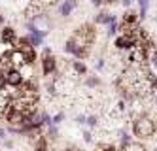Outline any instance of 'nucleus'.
Wrapping results in <instances>:
<instances>
[{
    "label": "nucleus",
    "instance_id": "obj_1",
    "mask_svg": "<svg viewBox=\"0 0 157 151\" xmlns=\"http://www.w3.org/2000/svg\"><path fill=\"white\" fill-rule=\"evenodd\" d=\"M64 53H68V55L76 57V59H83V57L89 55V45L80 43V42H78V40L72 36V38L66 40V43H64Z\"/></svg>",
    "mask_w": 157,
    "mask_h": 151
},
{
    "label": "nucleus",
    "instance_id": "obj_2",
    "mask_svg": "<svg viewBox=\"0 0 157 151\" xmlns=\"http://www.w3.org/2000/svg\"><path fill=\"white\" fill-rule=\"evenodd\" d=\"M114 45H116V49H119V51H131V49H134L138 45V40L134 36H131V34H123L121 32L119 36H116Z\"/></svg>",
    "mask_w": 157,
    "mask_h": 151
},
{
    "label": "nucleus",
    "instance_id": "obj_3",
    "mask_svg": "<svg viewBox=\"0 0 157 151\" xmlns=\"http://www.w3.org/2000/svg\"><path fill=\"white\" fill-rule=\"evenodd\" d=\"M6 83L12 89H19L25 83V76H23V72H21V68H15V66L10 68V70L6 72Z\"/></svg>",
    "mask_w": 157,
    "mask_h": 151
},
{
    "label": "nucleus",
    "instance_id": "obj_4",
    "mask_svg": "<svg viewBox=\"0 0 157 151\" xmlns=\"http://www.w3.org/2000/svg\"><path fill=\"white\" fill-rule=\"evenodd\" d=\"M57 72V59L53 57V53L42 55V74L44 76H53Z\"/></svg>",
    "mask_w": 157,
    "mask_h": 151
},
{
    "label": "nucleus",
    "instance_id": "obj_5",
    "mask_svg": "<svg viewBox=\"0 0 157 151\" xmlns=\"http://www.w3.org/2000/svg\"><path fill=\"white\" fill-rule=\"evenodd\" d=\"M17 34L12 27H4L2 32H0V42L6 43V45H17Z\"/></svg>",
    "mask_w": 157,
    "mask_h": 151
},
{
    "label": "nucleus",
    "instance_id": "obj_6",
    "mask_svg": "<svg viewBox=\"0 0 157 151\" xmlns=\"http://www.w3.org/2000/svg\"><path fill=\"white\" fill-rule=\"evenodd\" d=\"M76 6H78V0H63L59 4V15L61 17H68L76 9Z\"/></svg>",
    "mask_w": 157,
    "mask_h": 151
},
{
    "label": "nucleus",
    "instance_id": "obj_7",
    "mask_svg": "<svg viewBox=\"0 0 157 151\" xmlns=\"http://www.w3.org/2000/svg\"><path fill=\"white\" fill-rule=\"evenodd\" d=\"M114 21H117V17L114 13H108V11H98L97 17H95L97 25H104V27H108L110 23H114Z\"/></svg>",
    "mask_w": 157,
    "mask_h": 151
},
{
    "label": "nucleus",
    "instance_id": "obj_8",
    "mask_svg": "<svg viewBox=\"0 0 157 151\" xmlns=\"http://www.w3.org/2000/svg\"><path fill=\"white\" fill-rule=\"evenodd\" d=\"M138 17H140V13H136V11H132V9H127L121 23L123 25H138Z\"/></svg>",
    "mask_w": 157,
    "mask_h": 151
},
{
    "label": "nucleus",
    "instance_id": "obj_9",
    "mask_svg": "<svg viewBox=\"0 0 157 151\" xmlns=\"http://www.w3.org/2000/svg\"><path fill=\"white\" fill-rule=\"evenodd\" d=\"M48 140H49L48 136L38 134L34 138V147H32V151H48Z\"/></svg>",
    "mask_w": 157,
    "mask_h": 151
},
{
    "label": "nucleus",
    "instance_id": "obj_10",
    "mask_svg": "<svg viewBox=\"0 0 157 151\" xmlns=\"http://www.w3.org/2000/svg\"><path fill=\"white\" fill-rule=\"evenodd\" d=\"M72 70L76 76H85L87 74V66L82 61H72Z\"/></svg>",
    "mask_w": 157,
    "mask_h": 151
},
{
    "label": "nucleus",
    "instance_id": "obj_11",
    "mask_svg": "<svg viewBox=\"0 0 157 151\" xmlns=\"http://www.w3.org/2000/svg\"><path fill=\"white\" fill-rule=\"evenodd\" d=\"M98 85H100V77H97V76H89L85 79V87H89V89H97Z\"/></svg>",
    "mask_w": 157,
    "mask_h": 151
},
{
    "label": "nucleus",
    "instance_id": "obj_12",
    "mask_svg": "<svg viewBox=\"0 0 157 151\" xmlns=\"http://www.w3.org/2000/svg\"><path fill=\"white\" fill-rule=\"evenodd\" d=\"M121 151H148V149H146L140 142H134V140H132V142H131L125 149H121Z\"/></svg>",
    "mask_w": 157,
    "mask_h": 151
},
{
    "label": "nucleus",
    "instance_id": "obj_13",
    "mask_svg": "<svg viewBox=\"0 0 157 151\" xmlns=\"http://www.w3.org/2000/svg\"><path fill=\"white\" fill-rule=\"evenodd\" d=\"M138 6H140V19H144L150 8V0H138Z\"/></svg>",
    "mask_w": 157,
    "mask_h": 151
},
{
    "label": "nucleus",
    "instance_id": "obj_14",
    "mask_svg": "<svg viewBox=\"0 0 157 151\" xmlns=\"http://www.w3.org/2000/svg\"><path fill=\"white\" fill-rule=\"evenodd\" d=\"M106 28H108V30H106V32H108V36H116V34L119 32V23L114 21V23H110Z\"/></svg>",
    "mask_w": 157,
    "mask_h": 151
},
{
    "label": "nucleus",
    "instance_id": "obj_15",
    "mask_svg": "<svg viewBox=\"0 0 157 151\" xmlns=\"http://www.w3.org/2000/svg\"><path fill=\"white\" fill-rule=\"evenodd\" d=\"M85 125L89 126V129H95V126L98 125V117H97L95 113H91V115H87V123H85Z\"/></svg>",
    "mask_w": 157,
    "mask_h": 151
},
{
    "label": "nucleus",
    "instance_id": "obj_16",
    "mask_svg": "<svg viewBox=\"0 0 157 151\" xmlns=\"http://www.w3.org/2000/svg\"><path fill=\"white\" fill-rule=\"evenodd\" d=\"M57 136H59L57 125H49V126H48V138H49V140H55Z\"/></svg>",
    "mask_w": 157,
    "mask_h": 151
},
{
    "label": "nucleus",
    "instance_id": "obj_17",
    "mask_svg": "<svg viewBox=\"0 0 157 151\" xmlns=\"http://www.w3.org/2000/svg\"><path fill=\"white\" fill-rule=\"evenodd\" d=\"M150 64H151L153 68H157V47L150 51Z\"/></svg>",
    "mask_w": 157,
    "mask_h": 151
},
{
    "label": "nucleus",
    "instance_id": "obj_18",
    "mask_svg": "<svg viewBox=\"0 0 157 151\" xmlns=\"http://www.w3.org/2000/svg\"><path fill=\"white\" fill-rule=\"evenodd\" d=\"M63 119H64V113H63V111H59V113H55V115H53V117H51V121H53V125H59V123H61Z\"/></svg>",
    "mask_w": 157,
    "mask_h": 151
},
{
    "label": "nucleus",
    "instance_id": "obj_19",
    "mask_svg": "<svg viewBox=\"0 0 157 151\" xmlns=\"http://www.w3.org/2000/svg\"><path fill=\"white\" fill-rule=\"evenodd\" d=\"M78 125H85L87 123V115H83V113H80V115H76V119H74Z\"/></svg>",
    "mask_w": 157,
    "mask_h": 151
},
{
    "label": "nucleus",
    "instance_id": "obj_20",
    "mask_svg": "<svg viewBox=\"0 0 157 151\" xmlns=\"http://www.w3.org/2000/svg\"><path fill=\"white\" fill-rule=\"evenodd\" d=\"M82 136H83V142H87V144H89V142H93V132H91V130H83Z\"/></svg>",
    "mask_w": 157,
    "mask_h": 151
},
{
    "label": "nucleus",
    "instance_id": "obj_21",
    "mask_svg": "<svg viewBox=\"0 0 157 151\" xmlns=\"http://www.w3.org/2000/svg\"><path fill=\"white\" fill-rule=\"evenodd\" d=\"M104 66H106V61H104V59H98V61H97V64H95V68H97V70H98V72H100V70H102V68H104Z\"/></svg>",
    "mask_w": 157,
    "mask_h": 151
},
{
    "label": "nucleus",
    "instance_id": "obj_22",
    "mask_svg": "<svg viewBox=\"0 0 157 151\" xmlns=\"http://www.w3.org/2000/svg\"><path fill=\"white\" fill-rule=\"evenodd\" d=\"M4 147L6 149H13V142L12 140H4Z\"/></svg>",
    "mask_w": 157,
    "mask_h": 151
},
{
    "label": "nucleus",
    "instance_id": "obj_23",
    "mask_svg": "<svg viewBox=\"0 0 157 151\" xmlns=\"http://www.w3.org/2000/svg\"><path fill=\"white\" fill-rule=\"evenodd\" d=\"M6 132H8L6 129H0V138H2V140H4V138H6Z\"/></svg>",
    "mask_w": 157,
    "mask_h": 151
},
{
    "label": "nucleus",
    "instance_id": "obj_24",
    "mask_svg": "<svg viewBox=\"0 0 157 151\" xmlns=\"http://www.w3.org/2000/svg\"><path fill=\"white\" fill-rule=\"evenodd\" d=\"M117 0H104V4H116Z\"/></svg>",
    "mask_w": 157,
    "mask_h": 151
},
{
    "label": "nucleus",
    "instance_id": "obj_25",
    "mask_svg": "<svg viewBox=\"0 0 157 151\" xmlns=\"http://www.w3.org/2000/svg\"><path fill=\"white\" fill-rule=\"evenodd\" d=\"M0 145H2V138H0Z\"/></svg>",
    "mask_w": 157,
    "mask_h": 151
}]
</instances>
